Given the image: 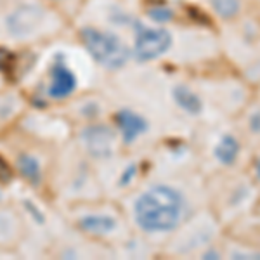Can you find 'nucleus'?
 <instances>
[{"instance_id":"13","label":"nucleus","mask_w":260,"mask_h":260,"mask_svg":"<svg viewBox=\"0 0 260 260\" xmlns=\"http://www.w3.org/2000/svg\"><path fill=\"white\" fill-rule=\"evenodd\" d=\"M148 16L153 21H156V23H169V21L174 18V11H172L170 7L158 6V7H151L148 11Z\"/></svg>"},{"instance_id":"16","label":"nucleus","mask_w":260,"mask_h":260,"mask_svg":"<svg viewBox=\"0 0 260 260\" xmlns=\"http://www.w3.org/2000/svg\"><path fill=\"white\" fill-rule=\"evenodd\" d=\"M24 207L28 208V212L31 213L33 219H35L37 222H40V224H42V222H44V215H42V213L39 212V208H37L35 205L31 203V201H24Z\"/></svg>"},{"instance_id":"1","label":"nucleus","mask_w":260,"mask_h":260,"mask_svg":"<svg viewBox=\"0 0 260 260\" xmlns=\"http://www.w3.org/2000/svg\"><path fill=\"white\" fill-rule=\"evenodd\" d=\"M136 220L144 231L163 233L180 224L184 200L179 191L170 186H154L136 201Z\"/></svg>"},{"instance_id":"17","label":"nucleus","mask_w":260,"mask_h":260,"mask_svg":"<svg viewBox=\"0 0 260 260\" xmlns=\"http://www.w3.org/2000/svg\"><path fill=\"white\" fill-rule=\"evenodd\" d=\"M134 172H136V169H134V167H130V169H128L127 172H125V177L120 180L121 186H125V184H128V180L132 179V174H134Z\"/></svg>"},{"instance_id":"18","label":"nucleus","mask_w":260,"mask_h":260,"mask_svg":"<svg viewBox=\"0 0 260 260\" xmlns=\"http://www.w3.org/2000/svg\"><path fill=\"white\" fill-rule=\"evenodd\" d=\"M255 177L260 182V158H257V161H255Z\"/></svg>"},{"instance_id":"5","label":"nucleus","mask_w":260,"mask_h":260,"mask_svg":"<svg viewBox=\"0 0 260 260\" xmlns=\"http://www.w3.org/2000/svg\"><path fill=\"white\" fill-rule=\"evenodd\" d=\"M82 139L94 158H108L113 149L115 134L106 125H90L82 132Z\"/></svg>"},{"instance_id":"19","label":"nucleus","mask_w":260,"mask_h":260,"mask_svg":"<svg viewBox=\"0 0 260 260\" xmlns=\"http://www.w3.org/2000/svg\"><path fill=\"white\" fill-rule=\"evenodd\" d=\"M0 196H2V194H0Z\"/></svg>"},{"instance_id":"14","label":"nucleus","mask_w":260,"mask_h":260,"mask_svg":"<svg viewBox=\"0 0 260 260\" xmlns=\"http://www.w3.org/2000/svg\"><path fill=\"white\" fill-rule=\"evenodd\" d=\"M12 62H14V54L9 49L0 47V71H9L12 68Z\"/></svg>"},{"instance_id":"8","label":"nucleus","mask_w":260,"mask_h":260,"mask_svg":"<svg viewBox=\"0 0 260 260\" xmlns=\"http://www.w3.org/2000/svg\"><path fill=\"white\" fill-rule=\"evenodd\" d=\"M174 99L175 103L182 108L184 111H187L189 115H198L203 110V104H201V99L192 92L189 87L186 85H177L174 89Z\"/></svg>"},{"instance_id":"2","label":"nucleus","mask_w":260,"mask_h":260,"mask_svg":"<svg viewBox=\"0 0 260 260\" xmlns=\"http://www.w3.org/2000/svg\"><path fill=\"white\" fill-rule=\"evenodd\" d=\"M80 37L85 49L101 66L108 70H120L127 64L130 50L115 33H108L98 28H83Z\"/></svg>"},{"instance_id":"12","label":"nucleus","mask_w":260,"mask_h":260,"mask_svg":"<svg viewBox=\"0 0 260 260\" xmlns=\"http://www.w3.org/2000/svg\"><path fill=\"white\" fill-rule=\"evenodd\" d=\"M212 9L224 19H233L240 14L241 0H210Z\"/></svg>"},{"instance_id":"7","label":"nucleus","mask_w":260,"mask_h":260,"mask_svg":"<svg viewBox=\"0 0 260 260\" xmlns=\"http://www.w3.org/2000/svg\"><path fill=\"white\" fill-rule=\"evenodd\" d=\"M115 121L121 132V137H123V141L127 144L134 142L137 137L142 136L148 130V121L142 118L141 115H137V113L130 110H121L116 113Z\"/></svg>"},{"instance_id":"3","label":"nucleus","mask_w":260,"mask_h":260,"mask_svg":"<svg viewBox=\"0 0 260 260\" xmlns=\"http://www.w3.org/2000/svg\"><path fill=\"white\" fill-rule=\"evenodd\" d=\"M172 47V35L165 28L139 26L134 44V56L137 61H153L163 56Z\"/></svg>"},{"instance_id":"11","label":"nucleus","mask_w":260,"mask_h":260,"mask_svg":"<svg viewBox=\"0 0 260 260\" xmlns=\"http://www.w3.org/2000/svg\"><path fill=\"white\" fill-rule=\"evenodd\" d=\"M18 169L24 179L33 186H39L42 180V172H40V163L35 156L31 154H19L18 158Z\"/></svg>"},{"instance_id":"6","label":"nucleus","mask_w":260,"mask_h":260,"mask_svg":"<svg viewBox=\"0 0 260 260\" xmlns=\"http://www.w3.org/2000/svg\"><path fill=\"white\" fill-rule=\"evenodd\" d=\"M77 89V78L64 62H56L52 66V82L49 85V95L52 99H64Z\"/></svg>"},{"instance_id":"9","label":"nucleus","mask_w":260,"mask_h":260,"mask_svg":"<svg viewBox=\"0 0 260 260\" xmlns=\"http://www.w3.org/2000/svg\"><path fill=\"white\" fill-rule=\"evenodd\" d=\"M78 224H80V228L85 231V233L106 234L115 229L116 222L113 217H108V215H85Z\"/></svg>"},{"instance_id":"15","label":"nucleus","mask_w":260,"mask_h":260,"mask_svg":"<svg viewBox=\"0 0 260 260\" xmlns=\"http://www.w3.org/2000/svg\"><path fill=\"white\" fill-rule=\"evenodd\" d=\"M12 180V170L7 165V161L0 156V182H11Z\"/></svg>"},{"instance_id":"10","label":"nucleus","mask_w":260,"mask_h":260,"mask_svg":"<svg viewBox=\"0 0 260 260\" xmlns=\"http://www.w3.org/2000/svg\"><path fill=\"white\" fill-rule=\"evenodd\" d=\"M238 154H240V142H238L234 137L225 136L222 137V141L217 144L215 148V156L222 165H233L236 161Z\"/></svg>"},{"instance_id":"4","label":"nucleus","mask_w":260,"mask_h":260,"mask_svg":"<svg viewBox=\"0 0 260 260\" xmlns=\"http://www.w3.org/2000/svg\"><path fill=\"white\" fill-rule=\"evenodd\" d=\"M42 14H44L42 7L35 6V4L19 6L18 9L12 11L11 14L7 16V30L14 37H18V39L28 37L37 26H39Z\"/></svg>"}]
</instances>
